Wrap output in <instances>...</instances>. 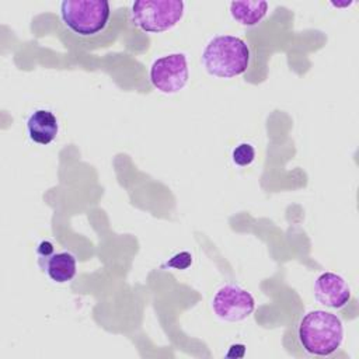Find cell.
I'll list each match as a JSON object with an SVG mask.
<instances>
[{"label":"cell","instance_id":"1","mask_svg":"<svg viewBox=\"0 0 359 359\" xmlns=\"http://www.w3.org/2000/svg\"><path fill=\"white\" fill-rule=\"evenodd\" d=\"M293 335L302 355L327 358L341 348L344 324L337 314L320 309L310 310L294 324Z\"/></svg>","mask_w":359,"mask_h":359},{"label":"cell","instance_id":"2","mask_svg":"<svg viewBox=\"0 0 359 359\" xmlns=\"http://www.w3.org/2000/svg\"><path fill=\"white\" fill-rule=\"evenodd\" d=\"M201 62L210 76L231 79L247 70L250 63V49L238 36L217 35L205 46Z\"/></svg>","mask_w":359,"mask_h":359},{"label":"cell","instance_id":"3","mask_svg":"<svg viewBox=\"0 0 359 359\" xmlns=\"http://www.w3.org/2000/svg\"><path fill=\"white\" fill-rule=\"evenodd\" d=\"M63 27L80 39H95L109 24L111 7L105 0H65L60 4Z\"/></svg>","mask_w":359,"mask_h":359},{"label":"cell","instance_id":"4","mask_svg":"<svg viewBox=\"0 0 359 359\" xmlns=\"http://www.w3.org/2000/svg\"><path fill=\"white\" fill-rule=\"evenodd\" d=\"M181 0H139L132 3L130 22L143 32L158 34L175 27L184 17Z\"/></svg>","mask_w":359,"mask_h":359},{"label":"cell","instance_id":"5","mask_svg":"<svg viewBox=\"0 0 359 359\" xmlns=\"http://www.w3.org/2000/svg\"><path fill=\"white\" fill-rule=\"evenodd\" d=\"M150 81L160 93L175 94L181 91L189 79L187 56L170 53L156 59L150 66Z\"/></svg>","mask_w":359,"mask_h":359},{"label":"cell","instance_id":"6","mask_svg":"<svg viewBox=\"0 0 359 359\" xmlns=\"http://www.w3.org/2000/svg\"><path fill=\"white\" fill-rule=\"evenodd\" d=\"M212 309L220 320L240 323L254 311L255 300L248 290L237 285H224L213 296Z\"/></svg>","mask_w":359,"mask_h":359},{"label":"cell","instance_id":"7","mask_svg":"<svg viewBox=\"0 0 359 359\" xmlns=\"http://www.w3.org/2000/svg\"><path fill=\"white\" fill-rule=\"evenodd\" d=\"M38 261L46 275L56 283L72 280L77 272L76 257L69 251H53V244L42 241L38 245Z\"/></svg>","mask_w":359,"mask_h":359},{"label":"cell","instance_id":"8","mask_svg":"<svg viewBox=\"0 0 359 359\" xmlns=\"http://www.w3.org/2000/svg\"><path fill=\"white\" fill-rule=\"evenodd\" d=\"M313 294L321 306L337 310L345 307L352 297L346 280L334 272H324L317 276L313 283Z\"/></svg>","mask_w":359,"mask_h":359},{"label":"cell","instance_id":"9","mask_svg":"<svg viewBox=\"0 0 359 359\" xmlns=\"http://www.w3.org/2000/svg\"><path fill=\"white\" fill-rule=\"evenodd\" d=\"M29 139L38 144H49L59 132V123L52 111L36 109L27 121Z\"/></svg>","mask_w":359,"mask_h":359},{"label":"cell","instance_id":"10","mask_svg":"<svg viewBox=\"0 0 359 359\" xmlns=\"http://www.w3.org/2000/svg\"><path fill=\"white\" fill-rule=\"evenodd\" d=\"M269 4L266 1H251V0H240L230 3V14L233 20L244 27H255L258 25L268 13Z\"/></svg>","mask_w":359,"mask_h":359},{"label":"cell","instance_id":"11","mask_svg":"<svg viewBox=\"0 0 359 359\" xmlns=\"http://www.w3.org/2000/svg\"><path fill=\"white\" fill-rule=\"evenodd\" d=\"M231 158H233V163L240 167L250 165L255 158V150L250 143H241L233 150Z\"/></svg>","mask_w":359,"mask_h":359}]
</instances>
